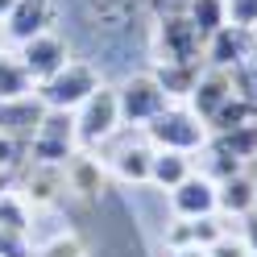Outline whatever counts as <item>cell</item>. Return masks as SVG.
Wrapping results in <instances>:
<instances>
[{
    "instance_id": "6da1fadb",
    "label": "cell",
    "mask_w": 257,
    "mask_h": 257,
    "mask_svg": "<svg viewBox=\"0 0 257 257\" xmlns=\"http://www.w3.org/2000/svg\"><path fill=\"white\" fill-rule=\"evenodd\" d=\"M141 133H146V141L154 150H174V154H199L207 146V137H212L207 124L187 104H170L162 116H154Z\"/></svg>"
},
{
    "instance_id": "7a4b0ae2",
    "label": "cell",
    "mask_w": 257,
    "mask_h": 257,
    "mask_svg": "<svg viewBox=\"0 0 257 257\" xmlns=\"http://www.w3.org/2000/svg\"><path fill=\"white\" fill-rule=\"evenodd\" d=\"M100 71L91 67V62H67L58 75H50L46 83H38V100L46 108H54V112H79L95 91H100Z\"/></svg>"
},
{
    "instance_id": "3957f363",
    "label": "cell",
    "mask_w": 257,
    "mask_h": 257,
    "mask_svg": "<svg viewBox=\"0 0 257 257\" xmlns=\"http://www.w3.org/2000/svg\"><path fill=\"white\" fill-rule=\"evenodd\" d=\"M124 128L120 120V104H116V87H100L91 100L75 112V133H79V150H104L112 137Z\"/></svg>"
},
{
    "instance_id": "277c9868",
    "label": "cell",
    "mask_w": 257,
    "mask_h": 257,
    "mask_svg": "<svg viewBox=\"0 0 257 257\" xmlns=\"http://www.w3.org/2000/svg\"><path fill=\"white\" fill-rule=\"evenodd\" d=\"M116 104H120L124 128H146L154 116H162V112L170 108V95L162 91V83H158L154 71H141V75H128L116 87Z\"/></svg>"
},
{
    "instance_id": "5b68a950",
    "label": "cell",
    "mask_w": 257,
    "mask_h": 257,
    "mask_svg": "<svg viewBox=\"0 0 257 257\" xmlns=\"http://www.w3.org/2000/svg\"><path fill=\"white\" fill-rule=\"evenodd\" d=\"M79 154V133H75V112H54L46 108L34 141H29V158L46 166H67Z\"/></svg>"
},
{
    "instance_id": "8992f818",
    "label": "cell",
    "mask_w": 257,
    "mask_h": 257,
    "mask_svg": "<svg viewBox=\"0 0 257 257\" xmlns=\"http://www.w3.org/2000/svg\"><path fill=\"white\" fill-rule=\"evenodd\" d=\"M154 54L158 62H203V34L187 13H162L154 25Z\"/></svg>"
},
{
    "instance_id": "52a82bcc",
    "label": "cell",
    "mask_w": 257,
    "mask_h": 257,
    "mask_svg": "<svg viewBox=\"0 0 257 257\" xmlns=\"http://www.w3.org/2000/svg\"><path fill=\"white\" fill-rule=\"evenodd\" d=\"M13 191L34 207H54L62 195H67V166H46V162H34V158H25L13 174Z\"/></svg>"
},
{
    "instance_id": "ba28073f",
    "label": "cell",
    "mask_w": 257,
    "mask_h": 257,
    "mask_svg": "<svg viewBox=\"0 0 257 257\" xmlns=\"http://www.w3.org/2000/svg\"><path fill=\"white\" fill-rule=\"evenodd\" d=\"M100 162L104 170L112 174V179H120L128 187H141V183H150V166H154V146L146 137H112L104 154H100Z\"/></svg>"
},
{
    "instance_id": "9c48e42d",
    "label": "cell",
    "mask_w": 257,
    "mask_h": 257,
    "mask_svg": "<svg viewBox=\"0 0 257 257\" xmlns=\"http://www.w3.org/2000/svg\"><path fill=\"white\" fill-rule=\"evenodd\" d=\"M17 58L25 62V71L34 75V83H46L50 75H58L71 62V50H67V42L58 34H38V38L17 46Z\"/></svg>"
},
{
    "instance_id": "30bf717a",
    "label": "cell",
    "mask_w": 257,
    "mask_h": 257,
    "mask_svg": "<svg viewBox=\"0 0 257 257\" xmlns=\"http://www.w3.org/2000/svg\"><path fill=\"white\" fill-rule=\"evenodd\" d=\"M249 54H253V29H240V25H224L203 42V62L216 67V71L245 67Z\"/></svg>"
},
{
    "instance_id": "8fae6325",
    "label": "cell",
    "mask_w": 257,
    "mask_h": 257,
    "mask_svg": "<svg viewBox=\"0 0 257 257\" xmlns=\"http://www.w3.org/2000/svg\"><path fill=\"white\" fill-rule=\"evenodd\" d=\"M42 116H46V104L38 100V91L21 95V100H0V133L9 141H17V146H25V154H29V141H34Z\"/></svg>"
},
{
    "instance_id": "7c38bea8",
    "label": "cell",
    "mask_w": 257,
    "mask_h": 257,
    "mask_svg": "<svg viewBox=\"0 0 257 257\" xmlns=\"http://www.w3.org/2000/svg\"><path fill=\"white\" fill-rule=\"evenodd\" d=\"M170 212L174 220H199V216H216V183L203 170H195L191 179H183L170 191Z\"/></svg>"
},
{
    "instance_id": "4fadbf2b",
    "label": "cell",
    "mask_w": 257,
    "mask_h": 257,
    "mask_svg": "<svg viewBox=\"0 0 257 257\" xmlns=\"http://www.w3.org/2000/svg\"><path fill=\"white\" fill-rule=\"evenodd\" d=\"M50 25H54V0H17L5 25H0V34L21 46L38 34H50Z\"/></svg>"
},
{
    "instance_id": "5bb4252c",
    "label": "cell",
    "mask_w": 257,
    "mask_h": 257,
    "mask_svg": "<svg viewBox=\"0 0 257 257\" xmlns=\"http://www.w3.org/2000/svg\"><path fill=\"white\" fill-rule=\"evenodd\" d=\"M216 212L224 220H236V224L257 212V179L249 170H240V174H232V179L216 183Z\"/></svg>"
},
{
    "instance_id": "9a60e30c",
    "label": "cell",
    "mask_w": 257,
    "mask_h": 257,
    "mask_svg": "<svg viewBox=\"0 0 257 257\" xmlns=\"http://www.w3.org/2000/svg\"><path fill=\"white\" fill-rule=\"evenodd\" d=\"M232 75L228 71H216V67H207L203 75H199V83H195V91H191L187 95V108L191 112H195V116L207 124V120H212L216 116V112L224 108V104H228L232 100Z\"/></svg>"
},
{
    "instance_id": "2e32d148",
    "label": "cell",
    "mask_w": 257,
    "mask_h": 257,
    "mask_svg": "<svg viewBox=\"0 0 257 257\" xmlns=\"http://www.w3.org/2000/svg\"><path fill=\"white\" fill-rule=\"evenodd\" d=\"M228 232L224 216H199V220H170L166 224V249H207Z\"/></svg>"
},
{
    "instance_id": "e0dca14e",
    "label": "cell",
    "mask_w": 257,
    "mask_h": 257,
    "mask_svg": "<svg viewBox=\"0 0 257 257\" xmlns=\"http://www.w3.org/2000/svg\"><path fill=\"white\" fill-rule=\"evenodd\" d=\"M108 183V170L100 158H91L87 150H79L67 162V191H75L79 199H100V191Z\"/></svg>"
},
{
    "instance_id": "ac0fdd59",
    "label": "cell",
    "mask_w": 257,
    "mask_h": 257,
    "mask_svg": "<svg viewBox=\"0 0 257 257\" xmlns=\"http://www.w3.org/2000/svg\"><path fill=\"white\" fill-rule=\"evenodd\" d=\"M203 150L220 154V158H232V162H240V166H253L257 162V124H240V128H228V133H212Z\"/></svg>"
},
{
    "instance_id": "d6986e66",
    "label": "cell",
    "mask_w": 257,
    "mask_h": 257,
    "mask_svg": "<svg viewBox=\"0 0 257 257\" xmlns=\"http://www.w3.org/2000/svg\"><path fill=\"white\" fill-rule=\"evenodd\" d=\"M195 174V154H174V150H154V166H150V187L170 191L179 187L183 179Z\"/></svg>"
},
{
    "instance_id": "ffe728a7",
    "label": "cell",
    "mask_w": 257,
    "mask_h": 257,
    "mask_svg": "<svg viewBox=\"0 0 257 257\" xmlns=\"http://www.w3.org/2000/svg\"><path fill=\"white\" fill-rule=\"evenodd\" d=\"M154 75H158V83H162V91L170 100H187L195 91L199 75H203V62H158Z\"/></svg>"
},
{
    "instance_id": "44dd1931",
    "label": "cell",
    "mask_w": 257,
    "mask_h": 257,
    "mask_svg": "<svg viewBox=\"0 0 257 257\" xmlns=\"http://www.w3.org/2000/svg\"><path fill=\"white\" fill-rule=\"evenodd\" d=\"M34 91L38 83L25 71V62L17 54H0V100H21V95H34Z\"/></svg>"
},
{
    "instance_id": "7402d4cb",
    "label": "cell",
    "mask_w": 257,
    "mask_h": 257,
    "mask_svg": "<svg viewBox=\"0 0 257 257\" xmlns=\"http://www.w3.org/2000/svg\"><path fill=\"white\" fill-rule=\"evenodd\" d=\"M240 124H257V100H249V95H232L207 120V133H228V128H240Z\"/></svg>"
},
{
    "instance_id": "603a6c76",
    "label": "cell",
    "mask_w": 257,
    "mask_h": 257,
    "mask_svg": "<svg viewBox=\"0 0 257 257\" xmlns=\"http://www.w3.org/2000/svg\"><path fill=\"white\" fill-rule=\"evenodd\" d=\"M187 17H191V25L203 34V42L216 34V29H224L228 25V9H224V0H187Z\"/></svg>"
},
{
    "instance_id": "cb8c5ba5",
    "label": "cell",
    "mask_w": 257,
    "mask_h": 257,
    "mask_svg": "<svg viewBox=\"0 0 257 257\" xmlns=\"http://www.w3.org/2000/svg\"><path fill=\"white\" fill-rule=\"evenodd\" d=\"M0 228H13V232H29L34 228V207H29L17 191H0Z\"/></svg>"
},
{
    "instance_id": "d4e9b609",
    "label": "cell",
    "mask_w": 257,
    "mask_h": 257,
    "mask_svg": "<svg viewBox=\"0 0 257 257\" xmlns=\"http://www.w3.org/2000/svg\"><path fill=\"white\" fill-rule=\"evenodd\" d=\"M34 257H87V245L79 232H54L50 240H42Z\"/></svg>"
},
{
    "instance_id": "484cf974",
    "label": "cell",
    "mask_w": 257,
    "mask_h": 257,
    "mask_svg": "<svg viewBox=\"0 0 257 257\" xmlns=\"http://www.w3.org/2000/svg\"><path fill=\"white\" fill-rule=\"evenodd\" d=\"M38 245L29 232H13V228H0V257H34Z\"/></svg>"
},
{
    "instance_id": "4316f807",
    "label": "cell",
    "mask_w": 257,
    "mask_h": 257,
    "mask_svg": "<svg viewBox=\"0 0 257 257\" xmlns=\"http://www.w3.org/2000/svg\"><path fill=\"white\" fill-rule=\"evenodd\" d=\"M224 9H228V25L257 29V0H224Z\"/></svg>"
},
{
    "instance_id": "83f0119b",
    "label": "cell",
    "mask_w": 257,
    "mask_h": 257,
    "mask_svg": "<svg viewBox=\"0 0 257 257\" xmlns=\"http://www.w3.org/2000/svg\"><path fill=\"white\" fill-rule=\"evenodd\" d=\"M207 257H249V245L240 240V232H224L216 245H207Z\"/></svg>"
},
{
    "instance_id": "f1b7e54d",
    "label": "cell",
    "mask_w": 257,
    "mask_h": 257,
    "mask_svg": "<svg viewBox=\"0 0 257 257\" xmlns=\"http://www.w3.org/2000/svg\"><path fill=\"white\" fill-rule=\"evenodd\" d=\"M21 158H29L25 146H17V141H9L5 133H0V170H9V174H13V170L21 166Z\"/></svg>"
},
{
    "instance_id": "f546056e",
    "label": "cell",
    "mask_w": 257,
    "mask_h": 257,
    "mask_svg": "<svg viewBox=\"0 0 257 257\" xmlns=\"http://www.w3.org/2000/svg\"><path fill=\"white\" fill-rule=\"evenodd\" d=\"M240 240L249 245V257H257V212L249 220H240Z\"/></svg>"
},
{
    "instance_id": "4dcf8cb0",
    "label": "cell",
    "mask_w": 257,
    "mask_h": 257,
    "mask_svg": "<svg viewBox=\"0 0 257 257\" xmlns=\"http://www.w3.org/2000/svg\"><path fill=\"white\" fill-rule=\"evenodd\" d=\"M170 257H207V249H170Z\"/></svg>"
},
{
    "instance_id": "1f68e13d",
    "label": "cell",
    "mask_w": 257,
    "mask_h": 257,
    "mask_svg": "<svg viewBox=\"0 0 257 257\" xmlns=\"http://www.w3.org/2000/svg\"><path fill=\"white\" fill-rule=\"evenodd\" d=\"M13 5H17V0H0V21H5L9 13H13Z\"/></svg>"
},
{
    "instance_id": "d6a6232c",
    "label": "cell",
    "mask_w": 257,
    "mask_h": 257,
    "mask_svg": "<svg viewBox=\"0 0 257 257\" xmlns=\"http://www.w3.org/2000/svg\"><path fill=\"white\" fill-rule=\"evenodd\" d=\"M0 54H5V34H0Z\"/></svg>"
},
{
    "instance_id": "836d02e7",
    "label": "cell",
    "mask_w": 257,
    "mask_h": 257,
    "mask_svg": "<svg viewBox=\"0 0 257 257\" xmlns=\"http://www.w3.org/2000/svg\"><path fill=\"white\" fill-rule=\"evenodd\" d=\"M253 179H257V174H253Z\"/></svg>"
}]
</instances>
